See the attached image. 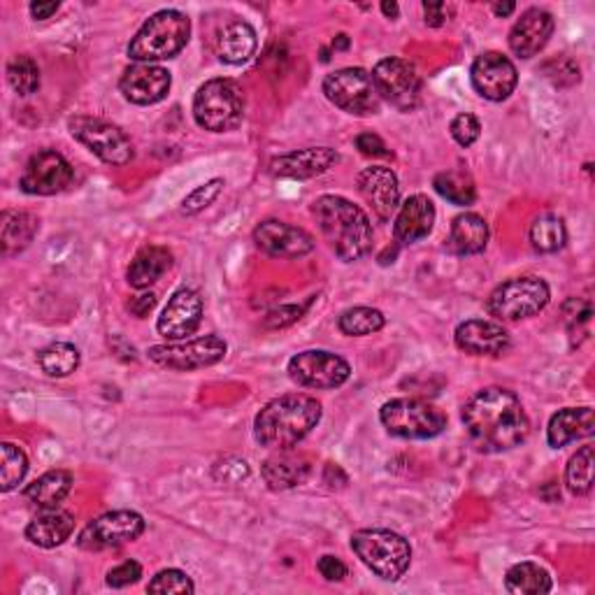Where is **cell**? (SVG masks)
Here are the masks:
<instances>
[{
  "label": "cell",
  "mask_w": 595,
  "mask_h": 595,
  "mask_svg": "<svg viewBox=\"0 0 595 595\" xmlns=\"http://www.w3.org/2000/svg\"><path fill=\"white\" fill-rule=\"evenodd\" d=\"M461 416L472 445L484 453L517 449L530 435V419L519 395L503 386H486L472 393Z\"/></svg>",
  "instance_id": "6da1fadb"
},
{
  "label": "cell",
  "mask_w": 595,
  "mask_h": 595,
  "mask_svg": "<svg viewBox=\"0 0 595 595\" xmlns=\"http://www.w3.org/2000/svg\"><path fill=\"white\" fill-rule=\"evenodd\" d=\"M322 422V403L305 393H287L263 405L254 419V438L261 447L293 449Z\"/></svg>",
  "instance_id": "7a4b0ae2"
},
{
  "label": "cell",
  "mask_w": 595,
  "mask_h": 595,
  "mask_svg": "<svg viewBox=\"0 0 595 595\" xmlns=\"http://www.w3.org/2000/svg\"><path fill=\"white\" fill-rule=\"evenodd\" d=\"M312 216L324 240L345 263L361 261L372 247V224L368 214L345 195H319L312 203Z\"/></svg>",
  "instance_id": "3957f363"
},
{
  "label": "cell",
  "mask_w": 595,
  "mask_h": 595,
  "mask_svg": "<svg viewBox=\"0 0 595 595\" xmlns=\"http://www.w3.org/2000/svg\"><path fill=\"white\" fill-rule=\"evenodd\" d=\"M191 37V19L180 10L151 14L131 40L128 56L135 64L168 61L180 54Z\"/></svg>",
  "instance_id": "277c9868"
},
{
  "label": "cell",
  "mask_w": 595,
  "mask_h": 595,
  "mask_svg": "<svg viewBox=\"0 0 595 595\" xmlns=\"http://www.w3.org/2000/svg\"><path fill=\"white\" fill-rule=\"evenodd\" d=\"M351 549L361 563L384 582H398L412 565V547L401 532L363 528L351 535Z\"/></svg>",
  "instance_id": "5b68a950"
},
{
  "label": "cell",
  "mask_w": 595,
  "mask_h": 595,
  "mask_svg": "<svg viewBox=\"0 0 595 595\" xmlns=\"http://www.w3.org/2000/svg\"><path fill=\"white\" fill-rule=\"evenodd\" d=\"M245 89L228 77L207 79L193 96L195 124L210 133H228L245 119Z\"/></svg>",
  "instance_id": "8992f818"
},
{
  "label": "cell",
  "mask_w": 595,
  "mask_h": 595,
  "mask_svg": "<svg viewBox=\"0 0 595 595\" xmlns=\"http://www.w3.org/2000/svg\"><path fill=\"white\" fill-rule=\"evenodd\" d=\"M551 301L549 284L538 274L512 277L491 291L486 312L501 324H514L540 314Z\"/></svg>",
  "instance_id": "52a82bcc"
},
{
  "label": "cell",
  "mask_w": 595,
  "mask_h": 595,
  "mask_svg": "<svg viewBox=\"0 0 595 595\" xmlns=\"http://www.w3.org/2000/svg\"><path fill=\"white\" fill-rule=\"evenodd\" d=\"M380 422L401 440H433L447 428V414L422 398H393L382 405Z\"/></svg>",
  "instance_id": "ba28073f"
},
{
  "label": "cell",
  "mask_w": 595,
  "mask_h": 595,
  "mask_svg": "<svg viewBox=\"0 0 595 595\" xmlns=\"http://www.w3.org/2000/svg\"><path fill=\"white\" fill-rule=\"evenodd\" d=\"M70 135L79 145H85L93 156L108 166H126L133 161L135 149L131 137L112 122L98 116H72L68 122Z\"/></svg>",
  "instance_id": "9c48e42d"
},
{
  "label": "cell",
  "mask_w": 595,
  "mask_h": 595,
  "mask_svg": "<svg viewBox=\"0 0 595 595\" xmlns=\"http://www.w3.org/2000/svg\"><path fill=\"white\" fill-rule=\"evenodd\" d=\"M324 96L328 101L353 116H370L380 112L382 98L377 93L372 75L366 68H343L326 75Z\"/></svg>",
  "instance_id": "30bf717a"
},
{
  "label": "cell",
  "mask_w": 595,
  "mask_h": 595,
  "mask_svg": "<svg viewBox=\"0 0 595 595\" xmlns=\"http://www.w3.org/2000/svg\"><path fill=\"white\" fill-rule=\"evenodd\" d=\"M226 351H228V345L224 337L203 335V337H195V340L154 345L149 347L147 356L151 363L161 368L177 370V372H193V370L212 368L220 361H224Z\"/></svg>",
  "instance_id": "8fae6325"
},
{
  "label": "cell",
  "mask_w": 595,
  "mask_h": 595,
  "mask_svg": "<svg viewBox=\"0 0 595 595\" xmlns=\"http://www.w3.org/2000/svg\"><path fill=\"white\" fill-rule=\"evenodd\" d=\"M372 82L382 101L401 112H414L422 105L424 82L416 68L398 56H386L372 70Z\"/></svg>",
  "instance_id": "7c38bea8"
},
{
  "label": "cell",
  "mask_w": 595,
  "mask_h": 595,
  "mask_svg": "<svg viewBox=\"0 0 595 595\" xmlns=\"http://www.w3.org/2000/svg\"><path fill=\"white\" fill-rule=\"evenodd\" d=\"M147 524L143 514L133 509H114L105 512L101 517L89 521L85 530L79 532L77 547L82 551H108L135 542L145 532Z\"/></svg>",
  "instance_id": "4fadbf2b"
},
{
  "label": "cell",
  "mask_w": 595,
  "mask_h": 595,
  "mask_svg": "<svg viewBox=\"0 0 595 595\" xmlns=\"http://www.w3.org/2000/svg\"><path fill=\"white\" fill-rule=\"evenodd\" d=\"M287 372L298 386L330 391L340 389L349 380L351 366L343 359V356H337L333 351L307 349L293 356L287 366Z\"/></svg>",
  "instance_id": "5bb4252c"
},
{
  "label": "cell",
  "mask_w": 595,
  "mask_h": 595,
  "mask_svg": "<svg viewBox=\"0 0 595 595\" xmlns=\"http://www.w3.org/2000/svg\"><path fill=\"white\" fill-rule=\"evenodd\" d=\"M75 182V168L64 154L54 149L35 151L19 177V187L29 195L64 193Z\"/></svg>",
  "instance_id": "9a60e30c"
},
{
  "label": "cell",
  "mask_w": 595,
  "mask_h": 595,
  "mask_svg": "<svg viewBox=\"0 0 595 595\" xmlns=\"http://www.w3.org/2000/svg\"><path fill=\"white\" fill-rule=\"evenodd\" d=\"M470 82L482 98L491 103H503L519 85L517 66L501 52H484L470 68Z\"/></svg>",
  "instance_id": "2e32d148"
},
{
  "label": "cell",
  "mask_w": 595,
  "mask_h": 595,
  "mask_svg": "<svg viewBox=\"0 0 595 595\" xmlns=\"http://www.w3.org/2000/svg\"><path fill=\"white\" fill-rule=\"evenodd\" d=\"M203 310L205 307L201 293L189 287L177 289L170 295L161 316H158L156 330L158 335H164L168 343L189 340V335H193L203 324Z\"/></svg>",
  "instance_id": "e0dca14e"
},
{
  "label": "cell",
  "mask_w": 595,
  "mask_h": 595,
  "mask_svg": "<svg viewBox=\"0 0 595 595\" xmlns=\"http://www.w3.org/2000/svg\"><path fill=\"white\" fill-rule=\"evenodd\" d=\"M254 245L272 259H303L316 247L314 237L305 228L280 220H266L256 226Z\"/></svg>",
  "instance_id": "ac0fdd59"
},
{
  "label": "cell",
  "mask_w": 595,
  "mask_h": 595,
  "mask_svg": "<svg viewBox=\"0 0 595 595\" xmlns=\"http://www.w3.org/2000/svg\"><path fill=\"white\" fill-rule=\"evenodd\" d=\"M170 87V72L156 64H133L124 70L122 79H119V91L124 93L126 101L143 108L166 101Z\"/></svg>",
  "instance_id": "d6986e66"
},
{
  "label": "cell",
  "mask_w": 595,
  "mask_h": 595,
  "mask_svg": "<svg viewBox=\"0 0 595 595\" xmlns=\"http://www.w3.org/2000/svg\"><path fill=\"white\" fill-rule=\"evenodd\" d=\"M356 187L363 195V201L372 207L374 216L380 222H389L391 216L401 207V182L386 166H372L359 172L356 177Z\"/></svg>",
  "instance_id": "ffe728a7"
},
{
  "label": "cell",
  "mask_w": 595,
  "mask_h": 595,
  "mask_svg": "<svg viewBox=\"0 0 595 595\" xmlns=\"http://www.w3.org/2000/svg\"><path fill=\"white\" fill-rule=\"evenodd\" d=\"M553 29H557V22H553V14L542 10V8H530L526 10L517 24L509 31V49L514 56L519 58H532L538 56L553 35Z\"/></svg>",
  "instance_id": "44dd1931"
},
{
  "label": "cell",
  "mask_w": 595,
  "mask_h": 595,
  "mask_svg": "<svg viewBox=\"0 0 595 595\" xmlns=\"http://www.w3.org/2000/svg\"><path fill=\"white\" fill-rule=\"evenodd\" d=\"M337 161H340V154L330 147H307L272 158L270 172L282 180H312V177L328 172Z\"/></svg>",
  "instance_id": "7402d4cb"
},
{
  "label": "cell",
  "mask_w": 595,
  "mask_h": 595,
  "mask_svg": "<svg viewBox=\"0 0 595 595\" xmlns=\"http://www.w3.org/2000/svg\"><path fill=\"white\" fill-rule=\"evenodd\" d=\"M456 347L470 356H503L512 347V337L498 322L468 319L453 333Z\"/></svg>",
  "instance_id": "603a6c76"
},
{
  "label": "cell",
  "mask_w": 595,
  "mask_h": 595,
  "mask_svg": "<svg viewBox=\"0 0 595 595\" xmlns=\"http://www.w3.org/2000/svg\"><path fill=\"white\" fill-rule=\"evenodd\" d=\"M435 205L428 195L414 193L398 207L393 222V235L401 245H414L430 235L435 226Z\"/></svg>",
  "instance_id": "cb8c5ba5"
},
{
  "label": "cell",
  "mask_w": 595,
  "mask_h": 595,
  "mask_svg": "<svg viewBox=\"0 0 595 595\" xmlns=\"http://www.w3.org/2000/svg\"><path fill=\"white\" fill-rule=\"evenodd\" d=\"M312 474V463L307 456L295 453L291 449L274 451L261 463V478L266 486L274 493L303 486Z\"/></svg>",
  "instance_id": "d4e9b609"
},
{
  "label": "cell",
  "mask_w": 595,
  "mask_h": 595,
  "mask_svg": "<svg viewBox=\"0 0 595 595\" xmlns=\"http://www.w3.org/2000/svg\"><path fill=\"white\" fill-rule=\"evenodd\" d=\"M595 433L593 407H565L549 419L547 442L551 449H563L570 442L591 438Z\"/></svg>",
  "instance_id": "484cf974"
},
{
  "label": "cell",
  "mask_w": 595,
  "mask_h": 595,
  "mask_svg": "<svg viewBox=\"0 0 595 595\" xmlns=\"http://www.w3.org/2000/svg\"><path fill=\"white\" fill-rule=\"evenodd\" d=\"M37 231L40 220L33 212L5 210L0 214V254H3V259H12V256L29 249Z\"/></svg>",
  "instance_id": "4316f807"
},
{
  "label": "cell",
  "mask_w": 595,
  "mask_h": 595,
  "mask_svg": "<svg viewBox=\"0 0 595 595\" xmlns=\"http://www.w3.org/2000/svg\"><path fill=\"white\" fill-rule=\"evenodd\" d=\"M75 530V517L64 509H43V514L26 526L24 535L26 540L40 549H54L61 547Z\"/></svg>",
  "instance_id": "83f0119b"
},
{
  "label": "cell",
  "mask_w": 595,
  "mask_h": 595,
  "mask_svg": "<svg viewBox=\"0 0 595 595\" xmlns=\"http://www.w3.org/2000/svg\"><path fill=\"white\" fill-rule=\"evenodd\" d=\"M170 268L172 251L161 245H147L133 256V261L126 270V282L137 291H145L161 280Z\"/></svg>",
  "instance_id": "f1b7e54d"
},
{
  "label": "cell",
  "mask_w": 595,
  "mask_h": 595,
  "mask_svg": "<svg viewBox=\"0 0 595 595\" xmlns=\"http://www.w3.org/2000/svg\"><path fill=\"white\" fill-rule=\"evenodd\" d=\"M489 237H491V231L484 216L474 212H463L451 222L449 249L459 256L482 254L489 245Z\"/></svg>",
  "instance_id": "f546056e"
},
{
  "label": "cell",
  "mask_w": 595,
  "mask_h": 595,
  "mask_svg": "<svg viewBox=\"0 0 595 595\" xmlns=\"http://www.w3.org/2000/svg\"><path fill=\"white\" fill-rule=\"evenodd\" d=\"M256 45H259V37L251 24L231 22L216 37V54L228 66H243L256 54Z\"/></svg>",
  "instance_id": "4dcf8cb0"
},
{
  "label": "cell",
  "mask_w": 595,
  "mask_h": 595,
  "mask_svg": "<svg viewBox=\"0 0 595 595\" xmlns=\"http://www.w3.org/2000/svg\"><path fill=\"white\" fill-rule=\"evenodd\" d=\"M70 489H72V474L68 470L56 468V470L40 474L33 484H29L24 491V498L37 509H56L68 498Z\"/></svg>",
  "instance_id": "1f68e13d"
},
{
  "label": "cell",
  "mask_w": 595,
  "mask_h": 595,
  "mask_svg": "<svg viewBox=\"0 0 595 595\" xmlns=\"http://www.w3.org/2000/svg\"><path fill=\"white\" fill-rule=\"evenodd\" d=\"M551 588L553 582L549 570L532 561L512 565L505 574V591L514 595H545Z\"/></svg>",
  "instance_id": "d6a6232c"
},
{
  "label": "cell",
  "mask_w": 595,
  "mask_h": 595,
  "mask_svg": "<svg viewBox=\"0 0 595 595\" xmlns=\"http://www.w3.org/2000/svg\"><path fill=\"white\" fill-rule=\"evenodd\" d=\"M82 356L79 349L70 343H52L45 349L37 351V366L47 377L61 380V377H70L77 368Z\"/></svg>",
  "instance_id": "836d02e7"
},
{
  "label": "cell",
  "mask_w": 595,
  "mask_h": 595,
  "mask_svg": "<svg viewBox=\"0 0 595 595\" xmlns=\"http://www.w3.org/2000/svg\"><path fill=\"white\" fill-rule=\"evenodd\" d=\"M530 245L540 254H553L565 247L568 243V228L565 222L557 214H542L530 224Z\"/></svg>",
  "instance_id": "e575fe53"
},
{
  "label": "cell",
  "mask_w": 595,
  "mask_h": 595,
  "mask_svg": "<svg viewBox=\"0 0 595 595\" xmlns=\"http://www.w3.org/2000/svg\"><path fill=\"white\" fill-rule=\"evenodd\" d=\"M433 187L451 205L470 207L474 201H478V187H474L472 177L463 170H447V172L435 175Z\"/></svg>",
  "instance_id": "d590c367"
},
{
  "label": "cell",
  "mask_w": 595,
  "mask_h": 595,
  "mask_svg": "<svg viewBox=\"0 0 595 595\" xmlns=\"http://www.w3.org/2000/svg\"><path fill=\"white\" fill-rule=\"evenodd\" d=\"M384 326H386V316L377 307H366V305L349 307L340 314V319H337V328H340L343 335L347 337L374 335Z\"/></svg>",
  "instance_id": "8d00e7d4"
},
{
  "label": "cell",
  "mask_w": 595,
  "mask_h": 595,
  "mask_svg": "<svg viewBox=\"0 0 595 595\" xmlns=\"http://www.w3.org/2000/svg\"><path fill=\"white\" fill-rule=\"evenodd\" d=\"M593 465H595L593 445L582 447L572 456L565 468V486L570 493L586 495L593 489Z\"/></svg>",
  "instance_id": "74e56055"
},
{
  "label": "cell",
  "mask_w": 595,
  "mask_h": 595,
  "mask_svg": "<svg viewBox=\"0 0 595 595\" xmlns=\"http://www.w3.org/2000/svg\"><path fill=\"white\" fill-rule=\"evenodd\" d=\"M0 456H3V465H0V491L10 493L24 482L29 472V459L24 449L12 442L0 445Z\"/></svg>",
  "instance_id": "f35d334b"
},
{
  "label": "cell",
  "mask_w": 595,
  "mask_h": 595,
  "mask_svg": "<svg viewBox=\"0 0 595 595\" xmlns=\"http://www.w3.org/2000/svg\"><path fill=\"white\" fill-rule=\"evenodd\" d=\"M8 82L19 96H33L40 89V68L31 56L19 54L8 64Z\"/></svg>",
  "instance_id": "ab89813d"
},
{
  "label": "cell",
  "mask_w": 595,
  "mask_h": 595,
  "mask_svg": "<svg viewBox=\"0 0 595 595\" xmlns=\"http://www.w3.org/2000/svg\"><path fill=\"white\" fill-rule=\"evenodd\" d=\"M147 593H161V595H191L195 593V584L191 582V577L187 572L177 570V568H168L156 574V577L149 582Z\"/></svg>",
  "instance_id": "60d3db41"
},
{
  "label": "cell",
  "mask_w": 595,
  "mask_h": 595,
  "mask_svg": "<svg viewBox=\"0 0 595 595\" xmlns=\"http://www.w3.org/2000/svg\"><path fill=\"white\" fill-rule=\"evenodd\" d=\"M224 187H226V182L222 180V177H214V180H210V182H205V184H201V187H195V189L184 198V201H182L180 212H182L184 216H193V214H198V212L207 210V207L216 201V198L222 195Z\"/></svg>",
  "instance_id": "b9f144b4"
},
{
  "label": "cell",
  "mask_w": 595,
  "mask_h": 595,
  "mask_svg": "<svg viewBox=\"0 0 595 595\" xmlns=\"http://www.w3.org/2000/svg\"><path fill=\"white\" fill-rule=\"evenodd\" d=\"M449 133H451V137L456 141V145H461V147L468 149V147H472L474 143L480 141L482 124H480V119L474 116V114L461 112V114H456V116L451 119Z\"/></svg>",
  "instance_id": "7bdbcfd3"
},
{
  "label": "cell",
  "mask_w": 595,
  "mask_h": 595,
  "mask_svg": "<svg viewBox=\"0 0 595 595\" xmlns=\"http://www.w3.org/2000/svg\"><path fill=\"white\" fill-rule=\"evenodd\" d=\"M143 577V565L137 561H124L108 572V586L110 588H126Z\"/></svg>",
  "instance_id": "ee69618b"
},
{
  "label": "cell",
  "mask_w": 595,
  "mask_h": 595,
  "mask_svg": "<svg viewBox=\"0 0 595 595\" xmlns=\"http://www.w3.org/2000/svg\"><path fill=\"white\" fill-rule=\"evenodd\" d=\"M305 314V305H282L272 310L266 319H263V326L270 328V330H280V328H287L291 324H295L301 316Z\"/></svg>",
  "instance_id": "f6af8a7d"
},
{
  "label": "cell",
  "mask_w": 595,
  "mask_h": 595,
  "mask_svg": "<svg viewBox=\"0 0 595 595\" xmlns=\"http://www.w3.org/2000/svg\"><path fill=\"white\" fill-rule=\"evenodd\" d=\"M214 478L220 482H243L249 478V465L245 459H235V456H231V459L222 461L220 465L214 468Z\"/></svg>",
  "instance_id": "bcb514c9"
},
{
  "label": "cell",
  "mask_w": 595,
  "mask_h": 595,
  "mask_svg": "<svg viewBox=\"0 0 595 595\" xmlns=\"http://www.w3.org/2000/svg\"><path fill=\"white\" fill-rule=\"evenodd\" d=\"M356 149H359L368 158H382V156L391 154L386 143L377 133H361L359 137H356Z\"/></svg>",
  "instance_id": "7dc6e473"
},
{
  "label": "cell",
  "mask_w": 595,
  "mask_h": 595,
  "mask_svg": "<svg viewBox=\"0 0 595 595\" xmlns=\"http://www.w3.org/2000/svg\"><path fill=\"white\" fill-rule=\"evenodd\" d=\"M316 568H319L322 577L326 582H345V577L349 574V568L340 559H337V557H330V553L322 557L319 563H316Z\"/></svg>",
  "instance_id": "c3c4849f"
},
{
  "label": "cell",
  "mask_w": 595,
  "mask_h": 595,
  "mask_svg": "<svg viewBox=\"0 0 595 595\" xmlns=\"http://www.w3.org/2000/svg\"><path fill=\"white\" fill-rule=\"evenodd\" d=\"M453 14V5H447V3H424V16H426V24L438 29V26H445L449 19Z\"/></svg>",
  "instance_id": "681fc988"
},
{
  "label": "cell",
  "mask_w": 595,
  "mask_h": 595,
  "mask_svg": "<svg viewBox=\"0 0 595 595\" xmlns=\"http://www.w3.org/2000/svg\"><path fill=\"white\" fill-rule=\"evenodd\" d=\"M128 312L133 316H137V319H145V316L156 307V293H141V295H135L128 301Z\"/></svg>",
  "instance_id": "f907efd6"
},
{
  "label": "cell",
  "mask_w": 595,
  "mask_h": 595,
  "mask_svg": "<svg viewBox=\"0 0 595 595\" xmlns=\"http://www.w3.org/2000/svg\"><path fill=\"white\" fill-rule=\"evenodd\" d=\"M31 16L35 22H47L58 10H61V3H31Z\"/></svg>",
  "instance_id": "816d5d0a"
},
{
  "label": "cell",
  "mask_w": 595,
  "mask_h": 595,
  "mask_svg": "<svg viewBox=\"0 0 595 595\" xmlns=\"http://www.w3.org/2000/svg\"><path fill=\"white\" fill-rule=\"evenodd\" d=\"M514 10H517V5H514V3H495L493 5L495 16H509Z\"/></svg>",
  "instance_id": "f5cc1de1"
},
{
  "label": "cell",
  "mask_w": 595,
  "mask_h": 595,
  "mask_svg": "<svg viewBox=\"0 0 595 595\" xmlns=\"http://www.w3.org/2000/svg\"><path fill=\"white\" fill-rule=\"evenodd\" d=\"M382 12H384L389 19H395V16H398L401 8L395 5V3H389V0H386V3H382Z\"/></svg>",
  "instance_id": "db71d44e"
},
{
  "label": "cell",
  "mask_w": 595,
  "mask_h": 595,
  "mask_svg": "<svg viewBox=\"0 0 595 595\" xmlns=\"http://www.w3.org/2000/svg\"><path fill=\"white\" fill-rule=\"evenodd\" d=\"M347 47H349V37L345 33H340L333 40V49H347Z\"/></svg>",
  "instance_id": "11a10c76"
}]
</instances>
